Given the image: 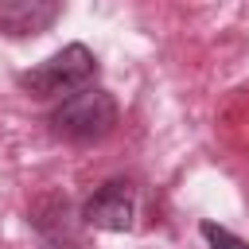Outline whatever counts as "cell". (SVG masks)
<instances>
[{
	"instance_id": "6da1fadb",
	"label": "cell",
	"mask_w": 249,
	"mask_h": 249,
	"mask_svg": "<svg viewBox=\"0 0 249 249\" xmlns=\"http://www.w3.org/2000/svg\"><path fill=\"white\" fill-rule=\"evenodd\" d=\"M51 128L66 140H78V144L101 140L117 128V101L101 86H82V89L66 93L62 105H54Z\"/></svg>"
},
{
	"instance_id": "7a4b0ae2",
	"label": "cell",
	"mask_w": 249,
	"mask_h": 249,
	"mask_svg": "<svg viewBox=\"0 0 249 249\" xmlns=\"http://www.w3.org/2000/svg\"><path fill=\"white\" fill-rule=\"evenodd\" d=\"M97 74V58L86 43H66L62 51H54L51 58H43L39 66L19 74V86L31 97H58V93H74L82 89L89 78Z\"/></svg>"
},
{
	"instance_id": "3957f363",
	"label": "cell",
	"mask_w": 249,
	"mask_h": 249,
	"mask_svg": "<svg viewBox=\"0 0 249 249\" xmlns=\"http://www.w3.org/2000/svg\"><path fill=\"white\" fill-rule=\"evenodd\" d=\"M132 218H136V191H132V183H124V179L101 183V187L86 198V206H82V222L93 226V230H113V233H121V230L132 226Z\"/></svg>"
},
{
	"instance_id": "277c9868",
	"label": "cell",
	"mask_w": 249,
	"mask_h": 249,
	"mask_svg": "<svg viewBox=\"0 0 249 249\" xmlns=\"http://www.w3.org/2000/svg\"><path fill=\"white\" fill-rule=\"evenodd\" d=\"M62 0H0V31L8 39H31L54 27Z\"/></svg>"
},
{
	"instance_id": "5b68a950",
	"label": "cell",
	"mask_w": 249,
	"mask_h": 249,
	"mask_svg": "<svg viewBox=\"0 0 249 249\" xmlns=\"http://www.w3.org/2000/svg\"><path fill=\"white\" fill-rule=\"evenodd\" d=\"M31 226L47 241V249H74L78 245V222L62 195H43L31 206Z\"/></svg>"
},
{
	"instance_id": "8992f818",
	"label": "cell",
	"mask_w": 249,
	"mask_h": 249,
	"mask_svg": "<svg viewBox=\"0 0 249 249\" xmlns=\"http://www.w3.org/2000/svg\"><path fill=\"white\" fill-rule=\"evenodd\" d=\"M202 237L210 241V249H249V241H245V237L230 233V230H226V226H218V222H202Z\"/></svg>"
}]
</instances>
